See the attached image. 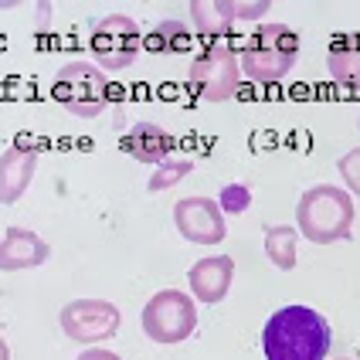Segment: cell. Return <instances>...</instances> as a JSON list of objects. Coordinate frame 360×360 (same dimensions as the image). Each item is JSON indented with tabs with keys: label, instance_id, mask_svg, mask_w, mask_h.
<instances>
[{
	"label": "cell",
	"instance_id": "6",
	"mask_svg": "<svg viewBox=\"0 0 360 360\" xmlns=\"http://www.w3.org/2000/svg\"><path fill=\"white\" fill-rule=\"evenodd\" d=\"M198 330V302L180 289H163L143 306V333L153 343H180Z\"/></svg>",
	"mask_w": 360,
	"mask_h": 360
},
{
	"label": "cell",
	"instance_id": "2",
	"mask_svg": "<svg viewBox=\"0 0 360 360\" xmlns=\"http://www.w3.org/2000/svg\"><path fill=\"white\" fill-rule=\"evenodd\" d=\"M296 231L313 245L347 241L354 231V198L337 184L309 187L296 204Z\"/></svg>",
	"mask_w": 360,
	"mask_h": 360
},
{
	"label": "cell",
	"instance_id": "24",
	"mask_svg": "<svg viewBox=\"0 0 360 360\" xmlns=\"http://www.w3.org/2000/svg\"><path fill=\"white\" fill-rule=\"evenodd\" d=\"M347 360H354V357H347Z\"/></svg>",
	"mask_w": 360,
	"mask_h": 360
},
{
	"label": "cell",
	"instance_id": "5",
	"mask_svg": "<svg viewBox=\"0 0 360 360\" xmlns=\"http://www.w3.org/2000/svg\"><path fill=\"white\" fill-rule=\"evenodd\" d=\"M238 82H241V61L235 55V48L224 44V41L207 44L187 68V85L207 102L231 99L238 92Z\"/></svg>",
	"mask_w": 360,
	"mask_h": 360
},
{
	"label": "cell",
	"instance_id": "9",
	"mask_svg": "<svg viewBox=\"0 0 360 360\" xmlns=\"http://www.w3.org/2000/svg\"><path fill=\"white\" fill-rule=\"evenodd\" d=\"M174 224L187 241L194 245H218L224 241V214H221L218 200L211 198H184L174 204Z\"/></svg>",
	"mask_w": 360,
	"mask_h": 360
},
{
	"label": "cell",
	"instance_id": "8",
	"mask_svg": "<svg viewBox=\"0 0 360 360\" xmlns=\"http://www.w3.org/2000/svg\"><path fill=\"white\" fill-rule=\"evenodd\" d=\"M61 333L75 343H102L120 333V309L109 300H72L61 309Z\"/></svg>",
	"mask_w": 360,
	"mask_h": 360
},
{
	"label": "cell",
	"instance_id": "23",
	"mask_svg": "<svg viewBox=\"0 0 360 360\" xmlns=\"http://www.w3.org/2000/svg\"><path fill=\"white\" fill-rule=\"evenodd\" d=\"M0 360H11V350H7V343H4V337H0Z\"/></svg>",
	"mask_w": 360,
	"mask_h": 360
},
{
	"label": "cell",
	"instance_id": "21",
	"mask_svg": "<svg viewBox=\"0 0 360 360\" xmlns=\"http://www.w3.org/2000/svg\"><path fill=\"white\" fill-rule=\"evenodd\" d=\"M221 211H228V214H241L245 207H248V187H224L221 191Z\"/></svg>",
	"mask_w": 360,
	"mask_h": 360
},
{
	"label": "cell",
	"instance_id": "22",
	"mask_svg": "<svg viewBox=\"0 0 360 360\" xmlns=\"http://www.w3.org/2000/svg\"><path fill=\"white\" fill-rule=\"evenodd\" d=\"M79 360H122L120 354H112V350H99V347H92V350H82Z\"/></svg>",
	"mask_w": 360,
	"mask_h": 360
},
{
	"label": "cell",
	"instance_id": "1",
	"mask_svg": "<svg viewBox=\"0 0 360 360\" xmlns=\"http://www.w3.org/2000/svg\"><path fill=\"white\" fill-rule=\"evenodd\" d=\"M265 360H326L330 326L309 306H282L262 326Z\"/></svg>",
	"mask_w": 360,
	"mask_h": 360
},
{
	"label": "cell",
	"instance_id": "11",
	"mask_svg": "<svg viewBox=\"0 0 360 360\" xmlns=\"http://www.w3.org/2000/svg\"><path fill=\"white\" fill-rule=\"evenodd\" d=\"M191 282V296L200 302H221L228 296L231 282H235V259L231 255H207L191 265L187 272Z\"/></svg>",
	"mask_w": 360,
	"mask_h": 360
},
{
	"label": "cell",
	"instance_id": "15",
	"mask_svg": "<svg viewBox=\"0 0 360 360\" xmlns=\"http://www.w3.org/2000/svg\"><path fill=\"white\" fill-rule=\"evenodd\" d=\"M296 228H289V224H272L269 231H265V255L279 265L282 272H289V269H296Z\"/></svg>",
	"mask_w": 360,
	"mask_h": 360
},
{
	"label": "cell",
	"instance_id": "20",
	"mask_svg": "<svg viewBox=\"0 0 360 360\" xmlns=\"http://www.w3.org/2000/svg\"><path fill=\"white\" fill-rule=\"evenodd\" d=\"M337 170H340L347 191L360 198V146H354V150H347V153H343L340 160H337Z\"/></svg>",
	"mask_w": 360,
	"mask_h": 360
},
{
	"label": "cell",
	"instance_id": "14",
	"mask_svg": "<svg viewBox=\"0 0 360 360\" xmlns=\"http://www.w3.org/2000/svg\"><path fill=\"white\" fill-rule=\"evenodd\" d=\"M326 68H330V75H333L337 85L360 92V34L333 41V48L326 55Z\"/></svg>",
	"mask_w": 360,
	"mask_h": 360
},
{
	"label": "cell",
	"instance_id": "12",
	"mask_svg": "<svg viewBox=\"0 0 360 360\" xmlns=\"http://www.w3.org/2000/svg\"><path fill=\"white\" fill-rule=\"evenodd\" d=\"M122 153H129L133 160L140 163H153V167H160V163H167V157L177 150V140L163 129L160 122H136L126 136H122L120 143Z\"/></svg>",
	"mask_w": 360,
	"mask_h": 360
},
{
	"label": "cell",
	"instance_id": "4",
	"mask_svg": "<svg viewBox=\"0 0 360 360\" xmlns=\"http://www.w3.org/2000/svg\"><path fill=\"white\" fill-rule=\"evenodd\" d=\"M51 96L65 112L79 120H92L109 105V79L92 61H68L51 82Z\"/></svg>",
	"mask_w": 360,
	"mask_h": 360
},
{
	"label": "cell",
	"instance_id": "10",
	"mask_svg": "<svg viewBox=\"0 0 360 360\" xmlns=\"http://www.w3.org/2000/svg\"><path fill=\"white\" fill-rule=\"evenodd\" d=\"M51 259L48 241L34 235L31 228L11 224L0 238V272H24V269H38Z\"/></svg>",
	"mask_w": 360,
	"mask_h": 360
},
{
	"label": "cell",
	"instance_id": "16",
	"mask_svg": "<svg viewBox=\"0 0 360 360\" xmlns=\"http://www.w3.org/2000/svg\"><path fill=\"white\" fill-rule=\"evenodd\" d=\"M191 18H194V27H198L200 38H211V44H218L221 38L231 34V24L224 20V14L218 11V4L211 0H191Z\"/></svg>",
	"mask_w": 360,
	"mask_h": 360
},
{
	"label": "cell",
	"instance_id": "13",
	"mask_svg": "<svg viewBox=\"0 0 360 360\" xmlns=\"http://www.w3.org/2000/svg\"><path fill=\"white\" fill-rule=\"evenodd\" d=\"M34 174H38V150H31V146L4 150V157H0V204H14L24 198Z\"/></svg>",
	"mask_w": 360,
	"mask_h": 360
},
{
	"label": "cell",
	"instance_id": "18",
	"mask_svg": "<svg viewBox=\"0 0 360 360\" xmlns=\"http://www.w3.org/2000/svg\"><path fill=\"white\" fill-rule=\"evenodd\" d=\"M218 11L224 14L228 24L235 20H259L265 11H269V0H252V4H235V0H214Z\"/></svg>",
	"mask_w": 360,
	"mask_h": 360
},
{
	"label": "cell",
	"instance_id": "3",
	"mask_svg": "<svg viewBox=\"0 0 360 360\" xmlns=\"http://www.w3.org/2000/svg\"><path fill=\"white\" fill-rule=\"evenodd\" d=\"M238 61L241 75H248L252 82H282L300 61V34L285 24H262L255 34H248Z\"/></svg>",
	"mask_w": 360,
	"mask_h": 360
},
{
	"label": "cell",
	"instance_id": "7",
	"mask_svg": "<svg viewBox=\"0 0 360 360\" xmlns=\"http://www.w3.org/2000/svg\"><path fill=\"white\" fill-rule=\"evenodd\" d=\"M89 48H92L102 72H122V68H129L136 61L143 48L140 24L129 14H109V18H102L92 27Z\"/></svg>",
	"mask_w": 360,
	"mask_h": 360
},
{
	"label": "cell",
	"instance_id": "17",
	"mask_svg": "<svg viewBox=\"0 0 360 360\" xmlns=\"http://www.w3.org/2000/svg\"><path fill=\"white\" fill-rule=\"evenodd\" d=\"M153 55H180V51H187V44H191V34H187V27L180 24V20H163L160 27L150 34V38L143 41Z\"/></svg>",
	"mask_w": 360,
	"mask_h": 360
},
{
	"label": "cell",
	"instance_id": "19",
	"mask_svg": "<svg viewBox=\"0 0 360 360\" xmlns=\"http://www.w3.org/2000/svg\"><path fill=\"white\" fill-rule=\"evenodd\" d=\"M194 170V160H170V163H160V174L150 177V191H167L170 184L184 180L187 174Z\"/></svg>",
	"mask_w": 360,
	"mask_h": 360
}]
</instances>
